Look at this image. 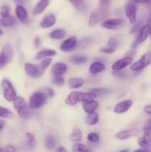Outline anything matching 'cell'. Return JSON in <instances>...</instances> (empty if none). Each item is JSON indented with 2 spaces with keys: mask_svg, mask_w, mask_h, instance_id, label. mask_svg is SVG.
<instances>
[{
  "mask_svg": "<svg viewBox=\"0 0 151 152\" xmlns=\"http://www.w3.org/2000/svg\"><path fill=\"white\" fill-rule=\"evenodd\" d=\"M132 105H133V101L131 99H126L122 102H120L115 105L114 108V112L116 114H123L128 111Z\"/></svg>",
  "mask_w": 151,
  "mask_h": 152,
  "instance_id": "14",
  "label": "cell"
},
{
  "mask_svg": "<svg viewBox=\"0 0 151 152\" xmlns=\"http://www.w3.org/2000/svg\"><path fill=\"white\" fill-rule=\"evenodd\" d=\"M98 106H99V103L96 100H94V99H90V100L85 101L82 104L83 109L88 114L94 113L96 108H98Z\"/></svg>",
  "mask_w": 151,
  "mask_h": 152,
  "instance_id": "17",
  "label": "cell"
},
{
  "mask_svg": "<svg viewBox=\"0 0 151 152\" xmlns=\"http://www.w3.org/2000/svg\"><path fill=\"white\" fill-rule=\"evenodd\" d=\"M138 143L142 148L151 152V134L144 132L143 136L139 138Z\"/></svg>",
  "mask_w": 151,
  "mask_h": 152,
  "instance_id": "13",
  "label": "cell"
},
{
  "mask_svg": "<svg viewBox=\"0 0 151 152\" xmlns=\"http://www.w3.org/2000/svg\"><path fill=\"white\" fill-rule=\"evenodd\" d=\"M73 152H92L84 144L75 143L73 146Z\"/></svg>",
  "mask_w": 151,
  "mask_h": 152,
  "instance_id": "33",
  "label": "cell"
},
{
  "mask_svg": "<svg viewBox=\"0 0 151 152\" xmlns=\"http://www.w3.org/2000/svg\"><path fill=\"white\" fill-rule=\"evenodd\" d=\"M139 133H140V131L138 129H126V130L121 131L118 134H116L115 137L118 140H127L128 138L137 136L139 134Z\"/></svg>",
  "mask_w": 151,
  "mask_h": 152,
  "instance_id": "9",
  "label": "cell"
},
{
  "mask_svg": "<svg viewBox=\"0 0 151 152\" xmlns=\"http://www.w3.org/2000/svg\"><path fill=\"white\" fill-rule=\"evenodd\" d=\"M77 43H78V41H77L76 37L72 36L62 42L60 46L61 50L65 52L71 51L76 48Z\"/></svg>",
  "mask_w": 151,
  "mask_h": 152,
  "instance_id": "7",
  "label": "cell"
},
{
  "mask_svg": "<svg viewBox=\"0 0 151 152\" xmlns=\"http://www.w3.org/2000/svg\"><path fill=\"white\" fill-rule=\"evenodd\" d=\"M118 43H119V41H118V39L115 38V37H111L108 40L107 45L109 47L113 48L115 49L117 46L118 45Z\"/></svg>",
  "mask_w": 151,
  "mask_h": 152,
  "instance_id": "38",
  "label": "cell"
},
{
  "mask_svg": "<svg viewBox=\"0 0 151 152\" xmlns=\"http://www.w3.org/2000/svg\"><path fill=\"white\" fill-rule=\"evenodd\" d=\"M102 19L100 14H99V12H93L91 13V15L90 16V19H89V25L90 26H93V25H96L97 23H99L100 22V20Z\"/></svg>",
  "mask_w": 151,
  "mask_h": 152,
  "instance_id": "30",
  "label": "cell"
},
{
  "mask_svg": "<svg viewBox=\"0 0 151 152\" xmlns=\"http://www.w3.org/2000/svg\"><path fill=\"white\" fill-rule=\"evenodd\" d=\"M40 43H41V41H40L39 39H38V37L35 38V39H34V45H35L36 48H38V46H39Z\"/></svg>",
  "mask_w": 151,
  "mask_h": 152,
  "instance_id": "52",
  "label": "cell"
},
{
  "mask_svg": "<svg viewBox=\"0 0 151 152\" xmlns=\"http://www.w3.org/2000/svg\"><path fill=\"white\" fill-rule=\"evenodd\" d=\"M8 62L7 59H6L5 56L2 54V53H0V69L2 68L3 67H4V65Z\"/></svg>",
  "mask_w": 151,
  "mask_h": 152,
  "instance_id": "44",
  "label": "cell"
},
{
  "mask_svg": "<svg viewBox=\"0 0 151 152\" xmlns=\"http://www.w3.org/2000/svg\"><path fill=\"white\" fill-rule=\"evenodd\" d=\"M16 4L18 5H22L23 4H25L27 2V0H13Z\"/></svg>",
  "mask_w": 151,
  "mask_h": 152,
  "instance_id": "50",
  "label": "cell"
},
{
  "mask_svg": "<svg viewBox=\"0 0 151 152\" xmlns=\"http://www.w3.org/2000/svg\"><path fill=\"white\" fill-rule=\"evenodd\" d=\"M99 122V115L96 113H92L87 115L85 123L89 126H94Z\"/></svg>",
  "mask_w": 151,
  "mask_h": 152,
  "instance_id": "29",
  "label": "cell"
},
{
  "mask_svg": "<svg viewBox=\"0 0 151 152\" xmlns=\"http://www.w3.org/2000/svg\"><path fill=\"white\" fill-rule=\"evenodd\" d=\"M115 50V49L113 48L106 47V48H101L100 51L102 52V53H108V54H110V53H113Z\"/></svg>",
  "mask_w": 151,
  "mask_h": 152,
  "instance_id": "45",
  "label": "cell"
},
{
  "mask_svg": "<svg viewBox=\"0 0 151 152\" xmlns=\"http://www.w3.org/2000/svg\"><path fill=\"white\" fill-rule=\"evenodd\" d=\"M111 3V0H99V6H100V10L107 11L108 7H110V4Z\"/></svg>",
  "mask_w": 151,
  "mask_h": 152,
  "instance_id": "36",
  "label": "cell"
},
{
  "mask_svg": "<svg viewBox=\"0 0 151 152\" xmlns=\"http://www.w3.org/2000/svg\"><path fill=\"white\" fill-rule=\"evenodd\" d=\"M137 8L134 3L130 2L126 5L125 14L131 24H134L136 21Z\"/></svg>",
  "mask_w": 151,
  "mask_h": 152,
  "instance_id": "11",
  "label": "cell"
},
{
  "mask_svg": "<svg viewBox=\"0 0 151 152\" xmlns=\"http://www.w3.org/2000/svg\"><path fill=\"white\" fill-rule=\"evenodd\" d=\"M133 152H150V151H147V150L144 149V148H140V149H137V150H136V151H134Z\"/></svg>",
  "mask_w": 151,
  "mask_h": 152,
  "instance_id": "56",
  "label": "cell"
},
{
  "mask_svg": "<svg viewBox=\"0 0 151 152\" xmlns=\"http://www.w3.org/2000/svg\"><path fill=\"white\" fill-rule=\"evenodd\" d=\"M56 152H68V151L64 147L59 146L56 148Z\"/></svg>",
  "mask_w": 151,
  "mask_h": 152,
  "instance_id": "54",
  "label": "cell"
},
{
  "mask_svg": "<svg viewBox=\"0 0 151 152\" xmlns=\"http://www.w3.org/2000/svg\"><path fill=\"white\" fill-rule=\"evenodd\" d=\"M44 94H45L47 96H49V97H53V96H54V91H53L51 88H46L45 93Z\"/></svg>",
  "mask_w": 151,
  "mask_h": 152,
  "instance_id": "47",
  "label": "cell"
},
{
  "mask_svg": "<svg viewBox=\"0 0 151 152\" xmlns=\"http://www.w3.org/2000/svg\"><path fill=\"white\" fill-rule=\"evenodd\" d=\"M68 83L71 88H78L84 84V80L81 78H71Z\"/></svg>",
  "mask_w": 151,
  "mask_h": 152,
  "instance_id": "27",
  "label": "cell"
},
{
  "mask_svg": "<svg viewBox=\"0 0 151 152\" xmlns=\"http://www.w3.org/2000/svg\"><path fill=\"white\" fill-rule=\"evenodd\" d=\"M151 63V52H147L141 57L139 60L136 61V62L131 65L130 70L133 71H141L146 68L147 66Z\"/></svg>",
  "mask_w": 151,
  "mask_h": 152,
  "instance_id": "5",
  "label": "cell"
},
{
  "mask_svg": "<svg viewBox=\"0 0 151 152\" xmlns=\"http://www.w3.org/2000/svg\"><path fill=\"white\" fill-rule=\"evenodd\" d=\"M1 53L5 56V58L9 62V61L11 59V58L13 57V48H12L11 45L10 44L4 45V47H3L2 48V50H1Z\"/></svg>",
  "mask_w": 151,
  "mask_h": 152,
  "instance_id": "24",
  "label": "cell"
},
{
  "mask_svg": "<svg viewBox=\"0 0 151 152\" xmlns=\"http://www.w3.org/2000/svg\"><path fill=\"white\" fill-rule=\"evenodd\" d=\"M16 23H17L16 19L12 16H4V17L1 18V20H0V24H1V26L7 27V28L14 26Z\"/></svg>",
  "mask_w": 151,
  "mask_h": 152,
  "instance_id": "21",
  "label": "cell"
},
{
  "mask_svg": "<svg viewBox=\"0 0 151 152\" xmlns=\"http://www.w3.org/2000/svg\"><path fill=\"white\" fill-rule=\"evenodd\" d=\"M50 4V0H40L36 7H34L33 10V14L34 15H38L41 13L42 12L44 11L47 6Z\"/></svg>",
  "mask_w": 151,
  "mask_h": 152,
  "instance_id": "20",
  "label": "cell"
},
{
  "mask_svg": "<svg viewBox=\"0 0 151 152\" xmlns=\"http://www.w3.org/2000/svg\"><path fill=\"white\" fill-rule=\"evenodd\" d=\"M96 97L94 94L91 92L73 91L65 99V103L68 105H75L78 102H84L85 101L94 99Z\"/></svg>",
  "mask_w": 151,
  "mask_h": 152,
  "instance_id": "1",
  "label": "cell"
},
{
  "mask_svg": "<svg viewBox=\"0 0 151 152\" xmlns=\"http://www.w3.org/2000/svg\"><path fill=\"white\" fill-rule=\"evenodd\" d=\"M1 88L3 91V96L7 102H12L17 96L16 90L9 80L4 79L1 81Z\"/></svg>",
  "mask_w": 151,
  "mask_h": 152,
  "instance_id": "4",
  "label": "cell"
},
{
  "mask_svg": "<svg viewBox=\"0 0 151 152\" xmlns=\"http://www.w3.org/2000/svg\"><path fill=\"white\" fill-rule=\"evenodd\" d=\"M87 140L90 141V142H93V143H96L99 141L100 137L99 135L96 133H90L87 135Z\"/></svg>",
  "mask_w": 151,
  "mask_h": 152,
  "instance_id": "37",
  "label": "cell"
},
{
  "mask_svg": "<svg viewBox=\"0 0 151 152\" xmlns=\"http://www.w3.org/2000/svg\"><path fill=\"white\" fill-rule=\"evenodd\" d=\"M56 54V51L52 49H44L38 52L36 56V59H41L43 58H47L48 56H54Z\"/></svg>",
  "mask_w": 151,
  "mask_h": 152,
  "instance_id": "22",
  "label": "cell"
},
{
  "mask_svg": "<svg viewBox=\"0 0 151 152\" xmlns=\"http://www.w3.org/2000/svg\"><path fill=\"white\" fill-rule=\"evenodd\" d=\"M69 61L71 63H73L75 65H82V64L86 63L87 62V58L84 56H72L70 57Z\"/></svg>",
  "mask_w": 151,
  "mask_h": 152,
  "instance_id": "26",
  "label": "cell"
},
{
  "mask_svg": "<svg viewBox=\"0 0 151 152\" xmlns=\"http://www.w3.org/2000/svg\"><path fill=\"white\" fill-rule=\"evenodd\" d=\"M16 15L17 16L18 19L20 20L22 23H28V16L27 10L22 5H17L15 9Z\"/></svg>",
  "mask_w": 151,
  "mask_h": 152,
  "instance_id": "16",
  "label": "cell"
},
{
  "mask_svg": "<svg viewBox=\"0 0 151 152\" xmlns=\"http://www.w3.org/2000/svg\"><path fill=\"white\" fill-rule=\"evenodd\" d=\"M120 152H130V151H129V150H123V151H121Z\"/></svg>",
  "mask_w": 151,
  "mask_h": 152,
  "instance_id": "58",
  "label": "cell"
},
{
  "mask_svg": "<svg viewBox=\"0 0 151 152\" xmlns=\"http://www.w3.org/2000/svg\"><path fill=\"white\" fill-rule=\"evenodd\" d=\"M13 117L14 115L11 111L2 106H0V117L5 119H12L13 118Z\"/></svg>",
  "mask_w": 151,
  "mask_h": 152,
  "instance_id": "32",
  "label": "cell"
},
{
  "mask_svg": "<svg viewBox=\"0 0 151 152\" xmlns=\"http://www.w3.org/2000/svg\"><path fill=\"white\" fill-rule=\"evenodd\" d=\"M44 144H45V147L47 149L52 150L55 147L56 141H55V139L53 138V136L47 135L45 137V140H44Z\"/></svg>",
  "mask_w": 151,
  "mask_h": 152,
  "instance_id": "31",
  "label": "cell"
},
{
  "mask_svg": "<svg viewBox=\"0 0 151 152\" xmlns=\"http://www.w3.org/2000/svg\"><path fill=\"white\" fill-rule=\"evenodd\" d=\"M150 35V28L148 25H145L141 28V30L139 31V34L136 37V39L133 41V44H132V47L133 48H136L138 45H139L140 44H142L143 42H144L147 39V38L148 37V36Z\"/></svg>",
  "mask_w": 151,
  "mask_h": 152,
  "instance_id": "6",
  "label": "cell"
},
{
  "mask_svg": "<svg viewBox=\"0 0 151 152\" xmlns=\"http://www.w3.org/2000/svg\"><path fill=\"white\" fill-rule=\"evenodd\" d=\"M56 22V16L53 14H49L47 16H46L44 19L41 20L40 25H41V28H50V27L53 26L55 25Z\"/></svg>",
  "mask_w": 151,
  "mask_h": 152,
  "instance_id": "19",
  "label": "cell"
},
{
  "mask_svg": "<svg viewBox=\"0 0 151 152\" xmlns=\"http://www.w3.org/2000/svg\"><path fill=\"white\" fill-rule=\"evenodd\" d=\"M123 23L124 20L122 19H110L104 21L102 26L109 30H117L123 25Z\"/></svg>",
  "mask_w": 151,
  "mask_h": 152,
  "instance_id": "10",
  "label": "cell"
},
{
  "mask_svg": "<svg viewBox=\"0 0 151 152\" xmlns=\"http://www.w3.org/2000/svg\"><path fill=\"white\" fill-rule=\"evenodd\" d=\"M106 69V66L105 64L102 62H95L90 65L89 71L90 73L92 74H97L99 73L102 72Z\"/></svg>",
  "mask_w": 151,
  "mask_h": 152,
  "instance_id": "18",
  "label": "cell"
},
{
  "mask_svg": "<svg viewBox=\"0 0 151 152\" xmlns=\"http://www.w3.org/2000/svg\"><path fill=\"white\" fill-rule=\"evenodd\" d=\"M66 36V32L63 29H56L52 31L49 37L53 39H62Z\"/></svg>",
  "mask_w": 151,
  "mask_h": 152,
  "instance_id": "25",
  "label": "cell"
},
{
  "mask_svg": "<svg viewBox=\"0 0 151 152\" xmlns=\"http://www.w3.org/2000/svg\"><path fill=\"white\" fill-rule=\"evenodd\" d=\"M136 3H140V4H148L150 2L151 0H133Z\"/></svg>",
  "mask_w": 151,
  "mask_h": 152,
  "instance_id": "51",
  "label": "cell"
},
{
  "mask_svg": "<svg viewBox=\"0 0 151 152\" xmlns=\"http://www.w3.org/2000/svg\"><path fill=\"white\" fill-rule=\"evenodd\" d=\"M90 92L94 94L96 96H105L108 94L110 92V90L108 88H93L90 91Z\"/></svg>",
  "mask_w": 151,
  "mask_h": 152,
  "instance_id": "34",
  "label": "cell"
},
{
  "mask_svg": "<svg viewBox=\"0 0 151 152\" xmlns=\"http://www.w3.org/2000/svg\"><path fill=\"white\" fill-rule=\"evenodd\" d=\"M113 74L115 77H118V78H121V79H126L129 77L127 71H113Z\"/></svg>",
  "mask_w": 151,
  "mask_h": 152,
  "instance_id": "39",
  "label": "cell"
},
{
  "mask_svg": "<svg viewBox=\"0 0 151 152\" xmlns=\"http://www.w3.org/2000/svg\"><path fill=\"white\" fill-rule=\"evenodd\" d=\"M25 72H26L30 77H40L43 72V71H41V68H40V67H38L36 66V65H33V64L29 63V62L25 63Z\"/></svg>",
  "mask_w": 151,
  "mask_h": 152,
  "instance_id": "12",
  "label": "cell"
},
{
  "mask_svg": "<svg viewBox=\"0 0 151 152\" xmlns=\"http://www.w3.org/2000/svg\"><path fill=\"white\" fill-rule=\"evenodd\" d=\"M3 35V31H1V29H0V37H1V36H2Z\"/></svg>",
  "mask_w": 151,
  "mask_h": 152,
  "instance_id": "57",
  "label": "cell"
},
{
  "mask_svg": "<svg viewBox=\"0 0 151 152\" xmlns=\"http://www.w3.org/2000/svg\"><path fill=\"white\" fill-rule=\"evenodd\" d=\"M53 84L56 85V86H62L65 83V79L62 77H54V78L52 80Z\"/></svg>",
  "mask_w": 151,
  "mask_h": 152,
  "instance_id": "40",
  "label": "cell"
},
{
  "mask_svg": "<svg viewBox=\"0 0 151 152\" xmlns=\"http://www.w3.org/2000/svg\"><path fill=\"white\" fill-rule=\"evenodd\" d=\"M144 132H148V133L151 134V123L150 124H147L144 127Z\"/></svg>",
  "mask_w": 151,
  "mask_h": 152,
  "instance_id": "49",
  "label": "cell"
},
{
  "mask_svg": "<svg viewBox=\"0 0 151 152\" xmlns=\"http://www.w3.org/2000/svg\"><path fill=\"white\" fill-rule=\"evenodd\" d=\"M132 62H133V58L131 56H127V57L118 59L116 62H114L112 65L111 68L113 71H121V70L124 69V68L128 66L129 65H130Z\"/></svg>",
  "mask_w": 151,
  "mask_h": 152,
  "instance_id": "8",
  "label": "cell"
},
{
  "mask_svg": "<svg viewBox=\"0 0 151 152\" xmlns=\"http://www.w3.org/2000/svg\"><path fill=\"white\" fill-rule=\"evenodd\" d=\"M144 111L145 113L151 115V105H145L144 108Z\"/></svg>",
  "mask_w": 151,
  "mask_h": 152,
  "instance_id": "48",
  "label": "cell"
},
{
  "mask_svg": "<svg viewBox=\"0 0 151 152\" xmlns=\"http://www.w3.org/2000/svg\"><path fill=\"white\" fill-rule=\"evenodd\" d=\"M5 126V122L2 120H0V131L3 129Z\"/></svg>",
  "mask_w": 151,
  "mask_h": 152,
  "instance_id": "55",
  "label": "cell"
},
{
  "mask_svg": "<svg viewBox=\"0 0 151 152\" xmlns=\"http://www.w3.org/2000/svg\"><path fill=\"white\" fill-rule=\"evenodd\" d=\"M78 11L84 12L86 10V4L84 0H68Z\"/></svg>",
  "mask_w": 151,
  "mask_h": 152,
  "instance_id": "28",
  "label": "cell"
},
{
  "mask_svg": "<svg viewBox=\"0 0 151 152\" xmlns=\"http://www.w3.org/2000/svg\"><path fill=\"white\" fill-rule=\"evenodd\" d=\"M25 136H26L27 139H28V142L30 146H32L34 143V141H35V138H34V136L31 133H28L27 132L25 134Z\"/></svg>",
  "mask_w": 151,
  "mask_h": 152,
  "instance_id": "43",
  "label": "cell"
},
{
  "mask_svg": "<svg viewBox=\"0 0 151 152\" xmlns=\"http://www.w3.org/2000/svg\"><path fill=\"white\" fill-rule=\"evenodd\" d=\"M14 109L17 112L18 115L22 119L28 118L29 116V106L24 98L21 96H16V99L13 101Z\"/></svg>",
  "mask_w": 151,
  "mask_h": 152,
  "instance_id": "2",
  "label": "cell"
},
{
  "mask_svg": "<svg viewBox=\"0 0 151 152\" xmlns=\"http://www.w3.org/2000/svg\"><path fill=\"white\" fill-rule=\"evenodd\" d=\"M9 13H10V7L7 5H3L0 10V14L1 15V16L4 17V16H10Z\"/></svg>",
  "mask_w": 151,
  "mask_h": 152,
  "instance_id": "41",
  "label": "cell"
},
{
  "mask_svg": "<svg viewBox=\"0 0 151 152\" xmlns=\"http://www.w3.org/2000/svg\"><path fill=\"white\" fill-rule=\"evenodd\" d=\"M148 25H149V28H150V38H151V10H150V16H149V19H148Z\"/></svg>",
  "mask_w": 151,
  "mask_h": 152,
  "instance_id": "53",
  "label": "cell"
},
{
  "mask_svg": "<svg viewBox=\"0 0 151 152\" xmlns=\"http://www.w3.org/2000/svg\"><path fill=\"white\" fill-rule=\"evenodd\" d=\"M69 137L70 140L72 142H80L82 140V133H81V131L79 129H78V128H75L72 131L70 134Z\"/></svg>",
  "mask_w": 151,
  "mask_h": 152,
  "instance_id": "23",
  "label": "cell"
},
{
  "mask_svg": "<svg viewBox=\"0 0 151 152\" xmlns=\"http://www.w3.org/2000/svg\"><path fill=\"white\" fill-rule=\"evenodd\" d=\"M52 62V59L51 58H45V59H43L42 61L40 63V68L41 69V71H44V70L47 69L49 67V65L51 64Z\"/></svg>",
  "mask_w": 151,
  "mask_h": 152,
  "instance_id": "35",
  "label": "cell"
},
{
  "mask_svg": "<svg viewBox=\"0 0 151 152\" xmlns=\"http://www.w3.org/2000/svg\"><path fill=\"white\" fill-rule=\"evenodd\" d=\"M68 70V67L65 63L62 62H56L52 67L51 72L54 77H60L65 74Z\"/></svg>",
  "mask_w": 151,
  "mask_h": 152,
  "instance_id": "15",
  "label": "cell"
},
{
  "mask_svg": "<svg viewBox=\"0 0 151 152\" xmlns=\"http://www.w3.org/2000/svg\"><path fill=\"white\" fill-rule=\"evenodd\" d=\"M47 96L44 94V92H35L30 97L29 106L33 109L41 108L47 102Z\"/></svg>",
  "mask_w": 151,
  "mask_h": 152,
  "instance_id": "3",
  "label": "cell"
},
{
  "mask_svg": "<svg viewBox=\"0 0 151 152\" xmlns=\"http://www.w3.org/2000/svg\"><path fill=\"white\" fill-rule=\"evenodd\" d=\"M141 28H141L140 22H138L137 24H136V25L132 28L131 31H130V33H131V34H135V33L137 32L138 31H140Z\"/></svg>",
  "mask_w": 151,
  "mask_h": 152,
  "instance_id": "46",
  "label": "cell"
},
{
  "mask_svg": "<svg viewBox=\"0 0 151 152\" xmlns=\"http://www.w3.org/2000/svg\"><path fill=\"white\" fill-rule=\"evenodd\" d=\"M16 148L12 145H7L0 148V152H16Z\"/></svg>",
  "mask_w": 151,
  "mask_h": 152,
  "instance_id": "42",
  "label": "cell"
}]
</instances>
